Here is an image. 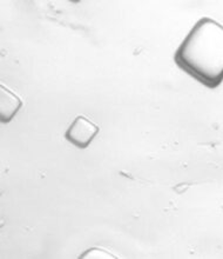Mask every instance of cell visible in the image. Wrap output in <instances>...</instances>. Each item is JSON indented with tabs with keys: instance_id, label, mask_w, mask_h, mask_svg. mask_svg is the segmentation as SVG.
<instances>
[{
	"instance_id": "6da1fadb",
	"label": "cell",
	"mask_w": 223,
	"mask_h": 259,
	"mask_svg": "<svg viewBox=\"0 0 223 259\" xmlns=\"http://www.w3.org/2000/svg\"><path fill=\"white\" fill-rule=\"evenodd\" d=\"M174 60L206 88H218L223 82V25L201 18L176 50Z\"/></svg>"
},
{
	"instance_id": "7a4b0ae2",
	"label": "cell",
	"mask_w": 223,
	"mask_h": 259,
	"mask_svg": "<svg viewBox=\"0 0 223 259\" xmlns=\"http://www.w3.org/2000/svg\"><path fill=\"white\" fill-rule=\"evenodd\" d=\"M99 132L100 127L91 119L85 116H78L67 128L65 138L78 149L84 150L87 149Z\"/></svg>"
},
{
	"instance_id": "3957f363",
	"label": "cell",
	"mask_w": 223,
	"mask_h": 259,
	"mask_svg": "<svg viewBox=\"0 0 223 259\" xmlns=\"http://www.w3.org/2000/svg\"><path fill=\"white\" fill-rule=\"evenodd\" d=\"M0 118H2V123L7 124L13 119V117L19 112L20 107L23 106V102L17 95H14L12 91L6 89L4 85H0Z\"/></svg>"
},
{
	"instance_id": "277c9868",
	"label": "cell",
	"mask_w": 223,
	"mask_h": 259,
	"mask_svg": "<svg viewBox=\"0 0 223 259\" xmlns=\"http://www.w3.org/2000/svg\"><path fill=\"white\" fill-rule=\"evenodd\" d=\"M80 258H117L113 254L107 252V251L99 249V247H93L86 251L84 254H81Z\"/></svg>"
}]
</instances>
